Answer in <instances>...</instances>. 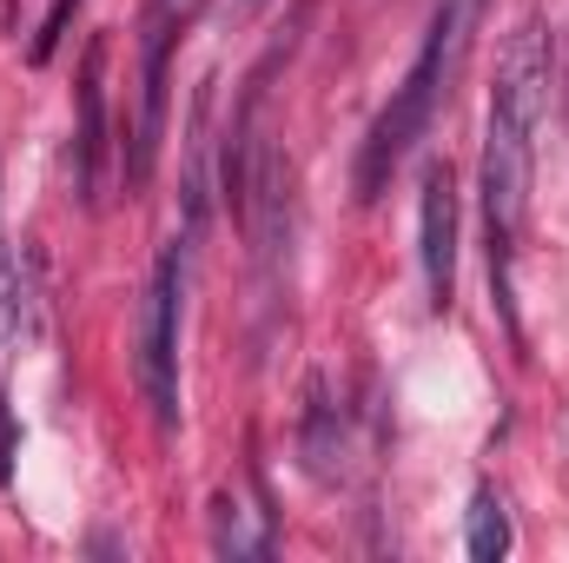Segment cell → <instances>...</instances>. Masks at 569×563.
Instances as JSON below:
<instances>
[{
	"label": "cell",
	"instance_id": "obj_8",
	"mask_svg": "<svg viewBox=\"0 0 569 563\" xmlns=\"http://www.w3.org/2000/svg\"><path fill=\"white\" fill-rule=\"evenodd\" d=\"M67 13H73V0H53V13H47V27L33 33V60H47V53L60 47V33H67Z\"/></svg>",
	"mask_w": 569,
	"mask_h": 563
},
{
	"label": "cell",
	"instance_id": "obj_7",
	"mask_svg": "<svg viewBox=\"0 0 569 563\" xmlns=\"http://www.w3.org/2000/svg\"><path fill=\"white\" fill-rule=\"evenodd\" d=\"M463 544H470V557H477V563H497L503 551H510V511H503V497H497V491H477V497H470Z\"/></svg>",
	"mask_w": 569,
	"mask_h": 563
},
{
	"label": "cell",
	"instance_id": "obj_3",
	"mask_svg": "<svg viewBox=\"0 0 569 563\" xmlns=\"http://www.w3.org/2000/svg\"><path fill=\"white\" fill-rule=\"evenodd\" d=\"M443 93H450V87H443L437 60L418 47V60H411V73L398 80L391 107L371 120V134H365V146H358V172H351V186H358V199H365V206L391 186V172L405 166V152L425 140V127H430V113H437V100H443Z\"/></svg>",
	"mask_w": 569,
	"mask_h": 563
},
{
	"label": "cell",
	"instance_id": "obj_1",
	"mask_svg": "<svg viewBox=\"0 0 569 563\" xmlns=\"http://www.w3.org/2000/svg\"><path fill=\"white\" fill-rule=\"evenodd\" d=\"M543 87H550V47H543V27H523L490 87V140H483V219H490V273L497 279L510 273V253H517V233L530 213Z\"/></svg>",
	"mask_w": 569,
	"mask_h": 563
},
{
	"label": "cell",
	"instance_id": "obj_2",
	"mask_svg": "<svg viewBox=\"0 0 569 563\" xmlns=\"http://www.w3.org/2000/svg\"><path fill=\"white\" fill-rule=\"evenodd\" d=\"M186 239H172L152 266V285L140 298V338H133V365H140V392L152 405L159 431L179 424V285H186Z\"/></svg>",
	"mask_w": 569,
	"mask_h": 563
},
{
	"label": "cell",
	"instance_id": "obj_4",
	"mask_svg": "<svg viewBox=\"0 0 569 563\" xmlns=\"http://www.w3.org/2000/svg\"><path fill=\"white\" fill-rule=\"evenodd\" d=\"M425 292L437 312H450V292H457V186H450V166H425Z\"/></svg>",
	"mask_w": 569,
	"mask_h": 563
},
{
	"label": "cell",
	"instance_id": "obj_9",
	"mask_svg": "<svg viewBox=\"0 0 569 563\" xmlns=\"http://www.w3.org/2000/svg\"><path fill=\"white\" fill-rule=\"evenodd\" d=\"M239 7H259V0H239Z\"/></svg>",
	"mask_w": 569,
	"mask_h": 563
},
{
	"label": "cell",
	"instance_id": "obj_5",
	"mask_svg": "<svg viewBox=\"0 0 569 563\" xmlns=\"http://www.w3.org/2000/svg\"><path fill=\"white\" fill-rule=\"evenodd\" d=\"M166 53H172V0H159L152 20H146V100H140V134H133V179L152 172V152H159V120H166Z\"/></svg>",
	"mask_w": 569,
	"mask_h": 563
},
{
	"label": "cell",
	"instance_id": "obj_6",
	"mask_svg": "<svg viewBox=\"0 0 569 563\" xmlns=\"http://www.w3.org/2000/svg\"><path fill=\"white\" fill-rule=\"evenodd\" d=\"M100 146H107V120H100V40H93L87 47V67H80V140H73V192L80 199H93Z\"/></svg>",
	"mask_w": 569,
	"mask_h": 563
}]
</instances>
